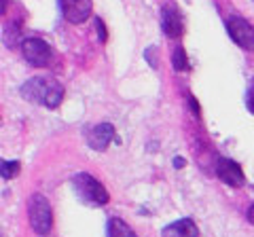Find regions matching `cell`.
Masks as SVG:
<instances>
[{
  "instance_id": "9a60e30c",
  "label": "cell",
  "mask_w": 254,
  "mask_h": 237,
  "mask_svg": "<svg viewBox=\"0 0 254 237\" xmlns=\"http://www.w3.org/2000/svg\"><path fill=\"white\" fill-rule=\"evenodd\" d=\"M95 28H98L100 43H106V28H104V21H102L100 17H95Z\"/></svg>"
},
{
  "instance_id": "e0dca14e",
  "label": "cell",
  "mask_w": 254,
  "mask_h": 237,
  "mask_svg": "<svg viewBox=\"0 0 254 237\" xmlns=\"http://www.w3.org/2000/svg\"><path fill=\"white\" fill-rule=\"evenodd\" d=\"M248 220L254 225V205H250V210H248Z\"/></svg>"
},
{
  "instance_id": "5b68a950",
  "label": "cell",
  "mask_w": 254,
  "mask_h": 237,
  "mask_svg": "<svg viewBox=\"0 0 254 237\" xmlns=\"http://www.w3.org/2000/svg\"><path fill=\"white\" fill-rule=\"evenodd\" d=\"M227 30H229V36L233 38L235 45H240L246 51H254V28H252V23H248L246 19L233 15V17L227 19Z\"/></svg>"
},
{
  "instance_id": "277c9868",
  "label": "cell",
  "mask_w": 254,
  "mask_h": 237,
  "mask_svg": "<svg viewBox=\"0 0 254 237\" xmlns=\"http://www.w3.org/2000/svg\"><path fill=\"white\" fill-rule=\"evenodd\" d=\"M21 53L28 64L36 68H45L53 59V49L45 41H41V38H26L21 43Z\"/></svg>"
},
{
  "instance_id": "9c48e42d",
  "label": "cell",
  "mask_w": 254,
  "mask_h": 237,
  "mask_svg": "<svg viewBox=\"0 0 254 237\" xmlns=\"http://www.w3.org/2000/svg\"><path fill=\"white\" fill-rule=\"evenodd\" d=\"M115 138V127L110 123H100L95 125V127L89 131V136H87V142H89V146L93 151H106L108 144L113 142Z\"/></svg>"
},
{
  "instance_id": "5bb4252c",
  "label": "cell",
  "mask_w": 254,
  "mask_h": 237,
  "mask_svg": "<svg viewBox=\"0 0 254 237\" xmlns=\"http://www.w3.org/2000/svg\"><path fill=\"white\" fill-rule=\"evenodd\" d=\"M246 106H248V110L254 115V81H252V85L248 87V96H246Z\"/></svg>"
},
{
  "instance_id": "ba28073f",
  "label": "cell",
  "mask_w": 254,
  "mask_h": 237,
  "mask_svg": "<svg viewBox=\"0 0 254 237\" xmlns=\"http://www.w3.org/2000/svg\"><path fill=\"white\" fill-rule=\"evenodd\" d=\"M161 30L165 32V36H170V38H178L182 34L180 11L172 2L163 4V9H161Z\"/></svg>"
},
{
  "instance_id": "8fae6325",
  "label": "cell",
  "mask_w": 254,
  "mask_h": 237,
  "mask_svg": "<svg viewBox=\"0 0 254 237\" xmlns=\"http://www.w3.org/2000/svg\"><path fill=\"white\" fill-rule=\"evenodd\" d=\"M108 237H138L131 227H127L121 218H110L108 220Z\"/></svg>"
},
{
  "instance_id": "8992f818",
  "label": "cell",
  "mask_w": 254,
  "mask_h": 237,
  "mask_svg": "<svg viewBox=\"0 0 254 237\" xmlns=\"http://www.w3.org/2000/svg\"><path fill=\"white\" fill-rule=\"evenodd\" d=\"M216 174H218V178L222 180L225 184L229 186H233V188H240L246 184V176H244V172L242 168L237 165L233 159H218L216 163Z\"/></svg>"
},
{
  "instance_id": "52a82bcc",
  "label": "cell",
  "mask_w": 254,
  "mask_h": 237,
  "mask_svg": "<svg viewBox=\"0 0 254 237\" xmlns=\"http://www.w3.org/2000/svg\"><path fill=\"white\" fill-rule=\"evenodd\" d=\"M60 6L70 23H83L91 17V0H60Z\"/></svg>"
},
{
  "instance_id": "3957f363",
  "label": "cell",
  "mask_w": 254,
  "mask_h": 237,
  "mask_svg": "<svg viewBox=\"0 0 254 237\" xmlns=\"http://www.w3.org/2000/svg\"><path fill=\"white\" fill-rule=\"evenodd\" d=\"M28 218H30V227L34 229L36 235H49L53 227V212H51V205L47 201V197H43L41 193H34L30 197Z\"/></svg>"
},
{
  "instance_id": "4fadbf2b",
  "label": "cell",
  "mask_w": 254,
  "mask_h": 237,
  "mask_svg": "<svg viewBox=\"0 0 254 237\" xmlns=\"http://www.w3.org/2000/svg\"><path fill=\"white\" fill-rule=\"evenodd\" d=\"M0 168H2V178L4 180H11V178H15L19 174V161H2V165H0Z\"/></svg>"
},
{
  "instance_id": "7c38bea8",
  "label": "cell",
  "mask_w": 254,
  "mask_h": 237,
  "mask_svg": "<svg viewBox=\"0 0 254 237\" xmlns=\"http://www.w3.org/2000/svg\"><path fill=\"white\" fill-rule=\"evenodd\" d=\"M172 64H174V68H176L178 72H187V70H189V59H187V53H185L182 47H176V49H174Z\"/></svg>"
},
{
  "instance_id": "2e32d148",
  "label": "cell",
  "mask_w": 254,
  "mask_h": 237,
  "mask_svg": "<svg viewBox=\"0 0 254 237\" xmlns=\"http://www.w3.org/2000/svg\"><path fill=\"white\" fill-rule=\"evenodd\" d=\"M189 102H190V108H193V113H195V115L199 113V106H197V100H195V98H189Z\"/></svg>"
},
{
  "instance_id": "30bf717a",
  "label": "cell",
  "mask_w": 254,
  "mask_h": 237,
  "mask_svg": "<svg viewBox=\"0 0 254 237\" xmlns=\"http://www.w3.org/2000/svg\"><path fill=\"white\" fill-rule=\"evenodd\" d=\"M163 237H199V229L190 218H180L161 231Z\"/></svg>"
},
{
  "instance_id": "7a4b0ae2",
  "label": "cell",
  "mask_w": 254,
  "mask_h": 237,
  "mask_svg": "<svg viewBox=\"0 0 254 237\" xmlns=\"http://www.w3.org/2000/svg\"><path fill=\"white\" fill-rule=\"evenodd\" d=\"M72 188L76 197L81 199L85 205L91 208H102L108 203V191L98 178L89 176V174H76L72 178Z\"/></svg>"
},
{
  "instance_id": "6da1fadb",
  "label": "cell",
  "mask_w": 254,
  "mask_h": 237,
  "mask_svg": "<svg viewBox=\"0 0 254 237\" xmlns=\"http://www.w3.org/2000/svg\"><path fill=\"white\" fill-rule=\"evenodd\" d=\"M21 96L32 104H43L47 108H58L64 98V87L51 76H32L23 83Z\"/></svg>"
},
{
  "instance_id": "ac0fdd59",
  "label": "cell",
  "mask_w": 254,
  "mask_h": 237,
  "mask_svg": "<svg viewBox=\"0 0 254 237\" xmlns=\"http://www.w3.org/2000/svg\"><path fill=\"white\" fill-rule=\"evenodd\" d=\"M174 165L176 168H185V159H174Z\"/></svg>"
}]
</instances>
